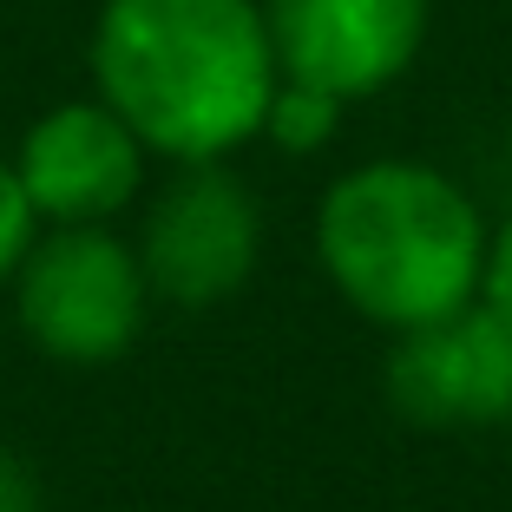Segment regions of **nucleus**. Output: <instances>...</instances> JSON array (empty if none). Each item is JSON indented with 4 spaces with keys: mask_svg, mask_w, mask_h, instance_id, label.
Segmentation results:
<instances>
[{
    "mask_svg": "<svg viewBox=\"0 0 512 512\" xmlns=\"http://www.w3.org/2000/svg\"><path fill=\"white\" fill-rule=\"evenodd\" d=\"M14 309L40 355L99 368V362H119L138 342L151 283L138 250H125L106 224H53L20 256Z\"/></svg>",
    "mask_w": 512,
    "mask_h": 512,
    "instance_id": "7ed1b4c3",
    "label": "nucleus"
},
{
    "mask_svg": "<svg viewBox=\"0 0 512 512\" xmlns=\"http://www.w3.org/2000/svg\"><path fill=\"white\" fill-rule=\"evenodd\" d=\"M335 119H342V99H335V92L302 86V79H276L270 112H263V132H270L283 151H316V145H329Z\"/></svg>",
    "mask_w": 512,
    "mask_h": 512,
    "instance_id": "6e6552de",
    "label": "nucleus"
},
{
    "mask_svg": "<svg viewBox=\"0 0 512 512\" xmlns=\"http://www.w3.org/2000/svg\"><path fill=\"white\" fill-rule=\"evenodd\" d=\"M263 27L283 79L362 99L421 53L427 0H270Z\"/></svg>",
    "mask_w": 512,
    "mask_h": 512,
    "instance_id": "423d86ee",
    "label": "nucleus"
},
{
    "mask_svg": "<svg viewBox=\"0 0 512 512\" xmlns=\"http://www.w3.org/2000/svg\"><path fill=\"white\" fill-rule=\"evenodd\" d=\"M388 401L421 427H499L512 421V335L506 322L467 302L453 316L414 322L394 335Z\"/></svg>",
    "mask_w": 512,
    "mask_h": 512,
    "instance_id": "39448f33",
    "label": "nucleus"
},
{
    "mask_svg": "<svg viewBox=\"0 0 512 512\" xmlns=\"http://www.w3.org/2000/svg\"><path fill=\"white\" fill-rule=\"evenodd\" d=\"M316 237L342 302L394 335L480 302L486 243H493L473 197L447 171L407 158L348 171L322 197Z\"/></svg>",
    "mask_w": 512,
    "mask_h": 512,
    "instance_id": "f03ea898",
    "label": "nucleus"
},
{
    "mask_svg": "<svg viewBox=\"0 0 512 512\" xmlns=\"http://www.w3.org/2000/svg\"><path fill=\"white\" fill-rule=\"evenodd\" d=\"M33 204H27V184H20V171L14 165H0V283L20 270V256H27V243H33Z\"/></svg>",
    "mask_w": 512,
    "mask_h": 512,
    "instance_id": "1a4fd4ad",
    "label": "nucleus"
},
{
    "mask_svg": "<svg viewBox=\"0 0 512 512\" xmlns=\"http://www.w3.org/2000/svg\"><path fill=\"white\" fill-rule=\"evenodd\" d=\"M0 512H40V493H33V473L20 467L14 453L0 447Z\"/></svg>",
    "mask_w": 512,
    "mask_h": 512,
    "instance_id": "9b49d317",
    "label": "nucleus"
},
{
    "mask_svg": "<svg viewBox=\"0 0 512 512\" xmlns=\"http://www.w3.org/2000/svg\"><path fill=\"white\" fill-rule=\"evenodd\" d=\"M480 302L493 309L499 322H506V335H512V224L499 230L493 243H486V276H480Z\"/></svg>",
    "mask_w": 512,
    "mask_h": 512,
    "instance_id": "9d476101",
    "label": "nucleus"
},
{
    "mask_svg": "<svg viewBox=\"0 0 512 512\" xmlns=\"http://www.w3.org/2000/svg\"><path fill=\"white\" fill-rule=\"evenodd\" d=\"M27 184L33 217L46 224H106L145 184V138L99 99V106H60L27 132L14 158Z\"/></svg>",
    "mask_w": 512,
    "mask_h": 512,
    "instance_id": "0eeeda50",
    "label": "nucleus"
},
{
    "mask_svg": "<svg viewBox=\"0 0 512 512\" xmlns=\"http://www.w3.org/2000/svg\"><path fill=\"white\" fill-rule=\"evenodd\" d=\"M92 73L145 151L178 165L256 138L283 79L256 0H106Z\"/></svg>",
    "mask_w": 512,
    "mask_h": 512,
    "instance_id": "f257e3e1",
    "label": "nucleus"
},
{
    "mask_svg": "<svg viewBox=\"0 0 512 512\" xmlns=\"http://www.w3.org/2000/svg\"><path fill=\"white\" fill-rule=\"evenodd\" d=\"M256 250H263L256 197L217 158H191L151 197L138 224V263H145L151 296L184 302V309L237 296L256 270Z\"/></svg>",
    "mask_w": 512,
    "mask_h": 512,
    "instance_id": "20e7f679",
    "label": "nucleus"
}]
</instances>
